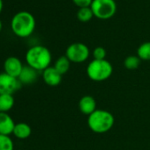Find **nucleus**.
Masks as SVG:
<instances>
[{"label": "nucleus", "mask_w": 150, "mask_h": 150, "mask_svg": "<svg viewBox=\"0 0 150 150\" xmlns=\"http://www.w3.org/2000/svg\"><path fill=\"white\" fill-rule=\"evenodd\" d=\"M0 150H14V145L9 135L0 134Z\"/></svg>", "instance_id": "nucleus-19"}, {"label": "nucleus", "mask_w": 150, "mask_h": 150, "mask_svg": "<svg viewBox=\"0 0 150 150\" xmlns=\"http://www.w3.org/2000/svg\"><path fill=\"white\" fill-rule=\"evenodd\" d=\"M14 120L7 112H0V134L10 135L13 133Z\"/></svg>", "instance_id": "nucleus-10"}, {"label": "nucleus", "mask_w": 150, "mask_h": 150, "mask_svg": "<svg viewBox=\"0 0 150 150\" xmlns=\"http://www.w3.org/2000/svg\"><path fill=\"white\" fill-rule=\"evenodd\" d=\"M31 133H32V129L30 126L27 125V123L20 122L15 124L12 134L19 140H25L31 135Z\"/></svg>", "instance_id": "nucleus-13"}, {"label": "nucleus", "mask_w": 150, "mask_h": 150, "mask_svg": "<svg viewBox=\"0 0 150 150\" xmlns=\"http://www.w3.org/2000/svg\"><path fill=\"white\" fill-rule=\"evenodd\" d=\"M51 59L50 51L41 45L31 47L26 53L27 64L37 71H43L49 68Z\"/></svg>", "instance_id": "nucleus-2"}, {"label": "nucleus", "mask_w": 150, "mask_h": 150, "mask_svg": "<svg viewBox=\"0 0 150 150\" xmlns=\"http://www.w3.org/2000/svg\"><path fill=\"white\" fill-rule=\"evenodd\" d=\"M3 5H4V3H3V0H0V13L3 10Z\"/></svg>", "instance_id": "nucleus-22"}, {"label": "nucleus", "mask_w": 150, "mask_h": 150, "mask_svg": "<svg viewBox=\"0 0 150 150\" xmlns=\"http://www.w3.org/2000/svg\"><path fill=\"white\" fill-rule=\"evenodd\" d=\"M2 28H3V24H2V21L0 20V33L2 31Z\"/></svg>", "instance_id": "nucleus-23"}, {"label": "nucleus", "mask_w": 150, "mask_h": 150, "mask_svg": "<svg viewBox=\"0 0 150 150\" xmlns=\"http://www.w3.org/2000/svg\"><path fill=\"white\" fill-rule=\"evenodd\" d=\"M37 72H38L37 70H35L34 69L31 68L28 65L24 66L18 79L22 84L33 83L37 79Z\"/></svg>", "instance_id": "nucleus-12"}, {"label": "nucleus", "mask_w": 150, "mask_h": 150, "mask_svg": "<svg viewBox=\"0 0 150 150\" xmlns=\"http://www.w3.org/2000/svg\"><path fill=\"white\" fill-rule=\"evenodd\" d=\"M42 78L49 86H57L62 81V75L54 67L50 66L42 71Z\"/></svg>", "instance_id": "nucleus-9"}, {"label": "nucleus", "mask_w": 150, "mask_h": 150, "mask_svg": "<svg viewBox=\"0 0 150 150\" xmlns=\"http://www.w3.org/2000/svg\"><path fill=\"white\" fill-rule=\"evenodd\" d=\"M141 64V59L135 55H130L128 57L126 58L125 62H124V65L125 67L127 69H131V70H133V69H138V67L140 66Z\"/></svg>", "instance_id": "nucleus-18"}, {"label": "nucleus", "mask_w": 150, "mask_h": 150, "mask_svg": "<svg viewBox=\"0 0 150 150\" xmlns=\"http://www.w3.org/2000/svg\"><path fill=\"white\" fill-rule=\"evenodd\" d=\"M14 105V98L11 94H0V112H7Z\"/></svg>", "instance_id": "nucleus-14"}, {"label": "nucleus", "mask_w": 150, "mask_h": 150, "mask_svg": "<svg viewBox=\"0 0 150 150\" xmlns=\"http://www.w3.org/2000/svg\"><path fill=\"white\" fill-rule=\"evenodd\" d=\"M23 67L24 66L22 65L21 61L15 56L8 57L4 61V72L16 78H18L19 76L20 75Z\"/></svg>", "instance_id": "nucleus-8"}, {"label": "nucleus", "mask_w": 150, "mask_h": 150, "mask_svg": "<svg viewBox=\"0 0 150 150\" xmlns=\"http://www.w3.org/2000/svg\"><path fill=\"white\" fill-rule=\"evenodd\" d=\"M90 7L94 16L103 20L112 18L117 11L115 0H93Z\"/></svg>", "instance_id": "nucleus-5"}, {"label": "nucleus", "mask_w": 150, "mask_h": 150, "mask_svg": "<svg viewBox=\"0 0 150 150\" xmlns=\"http://www.w3.org/2000/svg\"><path fill=\"white\" fill-rule=\"evenodd\" d=\"M113 115L105 110H95L88 115V124L89 128L96 134H104L110 131L114 125Z\"/></svg>", "instance_id": "nucleus-3"}, {"label": "nucleus", "mask_w": 150, "mask_h": 150, "mask_svg": "<svg viewBox=\"0 0 150 150\" xmlns=\"http://www.w3.org/2000/svg\"><path fill=\"white\" fill-rule=\"evenodd\" d=\"M90 51L87 45L81 42H75L71 44L66 51L65 56L70 60L71 62L81 63L88 60L89 57Z\"/></svg>", "instance_id": "nucleus-6"}, {"label": "nucleus", "mask_w": 150, "mask_h": 150, "mask_svg": "<svg viewBox=\"0 0 150 150\" xmlns=\"http://www.w3.org/2000/svg\"><path fill=\"white\" fill-rule=\"evenodd\" d=\"M21 83L5 72L0 74V94H12L21 87Z\"/></svg>", "instance_id": "nucleus-7"}, {"label": "nucleus", "mask_w": 150, "mask_h": 150, "mask_svg": "<svg viewBox=\"0 0 150 150\" xmlns=\"http://www.w3.org/2000/svg\"><path fill=\"white\" fill-rule=\"evenodd\" d=\"M113 72L112 65L107 60H93L87 68L88 77L95 82H103L110 78Z\"/></svg>", "instance_id": "nucleus-4"}, {"label": "nucleus", "mask_w": 150, "mask_h": 150, "mask_svg": "<svg viewBox=\"0 0 150 150\" xmlns=\"http://www.w3.org/2000/svg\"><path fill=\"white\" fill-rule=\"evenodd\" d=\"M106 50L103 47H97L93 51V56L95 60H105L106 57Z\"/></svg>", "instance_id": "nucleus-20"}, {"label": "nucleus", "mask_w": 150, "mask_h": 150, "mask_svg": "<svg viewBox=\"0 0 150 150\" xmlns=\"http://www.w3.org/2000/svg\"><path fill=\"white\" fill-rule=\"evenodd\" d=\"M35 18L29 11L17 12L11 18V28L12 33L19 38L29 37L35 29Z\"/></svg>", "instance_id": "nucleus-1"}, {"label": "nucleus", "mask_w": 150, "mask_h": 150, "mask_svg": "<svg viewBox=\"0 0 150 150\" xmlns=\"http://www.w3.org/2000/svg\"><path fill=\"white\" fill-rule=\"evenodd\" d=\"M137 55L141 60L150 61V41L142 43L138 47Z\"/></svg>", "instance_id": "nucleus-17"}, {"label": "nucleus", "mask_w": 150, "mask_h": 150, "mask_svg": "<svg viewBox=\"0 0 150 150\" xmlns=\"http://www.w3.org/2000/svg\"><path fill=\"white\" fill-rule=\"evenodd\" d=\"M72 2L79 8H82V7H89V6H91V4H92L93 0H72Z\"/></svg>", "instance_id": "nucleus-21"}, {"label": "nucleus", "mask_w": 150, "mask_h": 150, "mask_svg": "<svg viewBox=\"0 0 150 150\" xmlns=\"http://www.w3.org/2000/svg\"><path fill=\"white\" fill-rule=\"evenodd\" d=\"M80 111L86 115H90L96 110V102L91 96H84L79 102Z\"/></svg>", "instance_id": "nucleus-11"}, {"label": "nucleus", "mask_w": 150, "mask_h": 150, "mask_svg": "<svg viewBox=\"0 0 150 150\" xmlns=\"http://www.w3.org/2000/svg\"><path fill=\"white\" fill-rule=\"evenodd\" d=\"M94 13L93 11L91 9V7H82V8H79L78 11H77V18L80 21V22H88L93 18Z\"/></svg>", "instance_id": "nucleus-16"}, {"label": "nucleus", "mask_w": 150, "mask_h": 150, "mask_svg": "<svg viewBox=\"0 0 150 150\" xmlns=\"http://www.w3.org/2000/svg\"><path fill=\"white\" fill-rule=\"evenodd\" d=\"M70 66H71L70 60L65 55H63V56H60L56 61V62H55L53 67L63 76L64 74L68 72V70L70 69Z\"/></svg>", "instance_id": "nucleus-15"}]
</instances>
